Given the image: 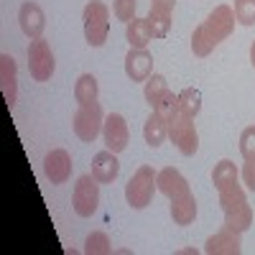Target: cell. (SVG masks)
I'll use <instances>...</instances> for the list:
<instances>
[{
	"instance_id": "obj_9",
	"label": "cell",
	"mask_w": 255,
	"mask_h": 255,
	"mask_svg": "<svg viewBox=\"0 0 255 255\" xmlns=\"http://www.w3.org/2000/svg\"><path fill=\"white\" fill-rule=\"evenodd\" d=\"M102 140L108 145V151L113 153H123L130 140V130H128V123L120 113H110L105 115V125H102Z\"/></svg>"
},
{
	"instance_id": "obj_24",
	"label": "cell",
	"mask_w": 255,
	"mask_h": 255,
	"mask_svg": "<svg viewBox=\"0 0 255 255\" xmlns=\"http://www.w3.org/2000/svg\"><path fill=\"white\" fill-rule=\"evenodd\" d=\"M148 26H151V33L153 38H163L168 36V28H171V13L166 10H158V8H151L148 10Z\"/></svg>"
},
{
	"instance_id": "obj_19",
	"label": "cell",
	"mask_w": 255,
	"mask_h": 255,
	"mask_svg": "<svg viewBox=\"0 0 255 255\" xmlns=\"http://www.w3.org/2000/svg\"><path fill=\"white\" fill-rule=\"evenodd\" d=\"M143 138H145V143L151 145V148L163 145V140L168 138V120H163V118L153 110V115L148 118L145 125H143Z\"/></svg>"
},
{
	"instance_id": "obj_29",
	"label": "cell",
	"mask_w": 255,
	"mask_h": 255,
	"mask_svg": "<svg viewBox=\"0 0 255 255\" xmlns=\"http://www.w3.org/2000/svg\"><path fill=\"white\" fill-rule=\"evenodd\" d=\"M135 3H138V0H115V3H113L115 18L123 20V23H130V20L135 18Z\"/></svg>"
},
{
	"instance_id": "obj_5",
	"label": "cell",
	"mask_w": 255,
	"mask_h": 255,
	"mask_svg": "<svg viewBox=\"0 0 255 255\" xmlns=\"http://www.w3.org/2000/svg\"><path fill=\"white\" fill-rule=\"evenodd\" d=\"M168 138H171V143L179 148L181 156H194L199 151V133L194 123H191V118L176 113L171 120H168Z\"/></svg>"
},
{
	"instance_id": "obj_12",
	"label": "cell",
	"mask_w": 255,
	"mask_h": 255,
	"mask_svg": "<svg viewBox=\"0 0 255 255\" xmlns=\"http://www.w3.org/2000/svg\"><path fill=\"white\" fill-rule=\"evenodd\" d=\"M18 23H20V31L33 41V38H41V33H44L46 15L36 3H23L18 10Z\"/></svg>"
},
{
	"instance_id": "obj_14",
	"label": "cell",
	"mask_w": 255,
	"mask_h": 255,
	"mask_svg": "<svg viewBox=\"0 0 255 255\" xmlns=\"http://www.w3.org/2000/svg\"><path fill=\"white\" fill-rule=\"evenodd\" d=\"M156 186H158L161 194L168 197V199H176V197L189 194V181L181 176V171H176L174 166L161 168L158 176H156Z\"/></svg>"
},
{
	"instance_id": "obj_6",
	"label": "cell",
	"mask_w": 255,
	"mask_h": 255,
	"mask_svg": "<svg viewBox=\"0 0 255 255\" xmlns=\"http://www.w3.org/2000/svg\"><path fill=\"white\" fill-rule=\"evenodd\" d=\"M56 69V59L46 38H33L28 44V72L36 82H49Z\"/></svg>"
},
{
	"instance_id": "obj_20",
	"label": "cell",
	"mask_w": 255,
	"mask_h": 255,
	"mask_svg": "<svg viewBox=\"0 0 255 255\" xmlns=\"http://www.w3.org/2000/svg\"><path fill=\"white\" fill-rule=\"evenodd\" d=\"M97 97H100L97 79L92 74H82L77 79V84H74V100L79 105H92V102H97Z\"/></svg>"
},
{
	"instance_id": "obj_23",
	"label": "cell",
	"mask_w": 255,
	"mask_h": 255,
	"mask_svg": "<svg viewBox=\"0 0 255 255\" xmlns=\"http://www.w3.org/2000/svg\"><path fill=\"white\" fill-rule=\"evenodd\" d=\"M199 110H202V92L194 90V87H186V90L179 95V113L194 120V118L199 115Z\"/></svg>"
},
{
	"instance_id": "obj_3",
	"label": "cell",
	"mask_w": 255,
	"mask_h": 255,
	"mask_svg": "<svg viewBox=\"0 0 255 255\" xmlns=\"http://www.w3.org/2000/svg\"><path fill=\"white\" fill-rule=\"evenodd\" d=\"M82 20H84V38L87 44L100 49L105 41H108V31H110V10L102 0H90L84 5V13H82Z\"/></svg>"
},
{
	"instance_id": "obj_28",
	"label": "cell",
	"mask_w": 255,
	"mask_h": 255,
	"mask_svg": "<svg viewBox=\"0 0 255 255\" xmlns=\"http://www.w3.org/2000/svg\"><path fill=\"white\" fill-rule=\"evenodd\" d=\"M240 153L245 161H255V125H248L240 135Z\"/></svg>"
},
{
	"instance_id": "obj_4",
	"label": "cell",
	"mask_w": 255,
	"mask_h": 255,
	"mask_svg": "<svg viewBox=\"0 0 255 255\" xmlns=\"http://www.w3.org/2000/svg\"><path fill=\"white\" fill-rule=\"evenodd\" d=\"M156 171L151 166H140L138 171L130 176V181L125 184V202L130 204L133 209H145L153 199V191L156 186Z\"/></svg>"
},
{
	"instance_id": "obj_11",
	"label": "cell",
	"mask_w": 255,
	"mask_h": 255,
	"mask_svg": "<svg viewBox=\"0 0 255 255\" xmlns=\"http://www.w3.org/2000/svg\"><path fill=\"white\" fill-rule=\"evenodd\" d=\"M44 174L51 184H67L72 176V158L64 148H54L44 158Z\"/></svg>"
},
{
	"instance_id": "obj_27",
	"label": "cell",
	"mask_w": 255,
	"mask_h": 255,
	"mask_svg": "<svg viewBox=\"0 0 255 255\" xmlns=\"http://www.w3.org/2000/svg\"><path fill=\"white\" fill-rule=\"evenodd\" d=\"M235 18L243 26L255 23V0H235Z\"/></svg>"
},
{
	"instance_id": "obj_2",
	"label": "cell",
	"mask_w": 255,
	"mask_h": 255,
	"mask_svg": "<svg viewBox=\"0 0 255 255\" xmlns=\"http://www.w3.org/2000/svg\"><path fill=\"white\" fill-rule=\"evenodd\" d=\"M220 207L225 212V227L240 232V235L245 230H250V225H253V207L248 204L245 189L238 181L220 189Z\"/></svg>"
},
{
	"instance_id": "obj_13",
	"label": "cell",
	"mask_w": 255,
	"mask_h": 255,
	"mask_svg": "<svg viewBox=\"0 0 255 255\" xmlns=\"http://www.w3.org/2000/svg\"><path fill=\"white\" fill-rule=\"evenodd\" d=\"M125 74L133 82H145L153 74V56L145 49H130L125 54Z\"/></svg>"
},
{
	"instance_id": "obj_10",
	"label": "cell",
	"mask_w": 255,
	"mask_h": 255,
	"mask_svg": "<svg viewBox=\"0 0 255 255\" xmlns=\"http://www.w3.org/2000/svg\"><path fill=\"white\" fill-rule=\"evenodd\" d=\"M243 250V240H240V232L222 227L220 232L209 235L204 243V253L209 255H238Z\"/></svg>"
},
{
	"instance_id": "obj_21",
	"label": "cell",
	"mask_w": 255,
	"mask_h": 255,
	"mask_svg": "<svg viewBox=\"0 0 255 255\" xmlns=\"http://www.w3.org/2000/svg\"><path fill=\"white\" fill-rule=\"evenodd\" d=\"M238 181V166L232 163L230 158H222L217 166H215V171H212V184H215V189H225L230 184H235Z\"/></svg>"
},
{
	"instance_id": "obj_26",
	"label": "cell",
	"mask_w": 255,
	"mask_h": 255,
	"mask_svg": "<svg viewBox=\"0 0 255 255\" xmlns=\"http://www.w3.org/2000/svg\"><path fill=\"white\" fill-rule=\"evenodd\" d=\"M163 120H171L176 113H179V95H174L171 90H168L161 100H158V105H156V108H153Z\"/></svg>"
},
{
	"instance_id": "obj_16",
	"label": "cell",
	"mask_w": 255,
	"mask_h": 255,
	"mask_svg": "<svg viewBox=\"0 0 255 255\" xmlns=\"http://www.w3.org/2000/svg\"><path fill=\"white\" fill-rule=\"evenodd\" d=\"M18 69H15V59L3 54L0 56V87H3V95H5V102L8 108L15 105V95H18Z\"/></svg>"
},
{
	"instance_id": "obj_7",
	"label": "cell",
	"mask_w": 255,
	"mask_h": 255,
	"mask_svg": "<svg viewBox=\"0 0 255 255\" xmlns=\"http://www.w3.org/2000/svg\"><path fill=\"white\" fill-rule=\"evenodd\" d=\"M72 204H74V212L79 217H92L97 212V204H100V181L92 174H84V176L77 179L74 191H72Z\"/></svg>"
},
{
	"instance_id": "obj_22",
	"label": "cell",
	"mask_w": 255,
	"mask_h": 255,
	"mask_svg": "<svg viewBox=\"0 0 255 255\" xmlns=\"http://www.w3.org/2000/svg\"><path fill=\"white\" fill-rule=\"evenodd\" d=\"M166 92H168V82H166V77H163V74H151V77L145 79L143 97H145V102L151 105V108H156L158 100H161Z\"/></svg>"
},
{
	"instance_id": "obj_8",
	"label": "cell",
	"mask_w": 255,
	"mask_h": 255,
	"mask_svg": "<svg viewBox=\"0 0 255 255\" xmlns=\"http://www.w3.org/2000/svg\"><path fill=\"white\" fill-rule=\"evenodd\" d=\"M105 125V113L100 108V102L92 105H79V110L74 113V135L84 143H92Z\"/></svg>"
},
{
	"instance_id": "obj_1",
	"label": "cell",
	"mask_w": 255,
	"mask_h": 255,
	"mask_svg": "<svg viewBox=\"0 0 255 255\" xmlns=\"http://www.w3.org/2000/svg\"><path fill=\"white\" fill-rule=\"evenodd\" d=\"M235 10H232L230 5H217L215 10H212L207 15V20L202 26L194 28V33H191V51H194V56H209L212 51H215V46H220L222 41L235 31Z\"/></svg>"
},
{
	"instance_id": "obj_25",
	"label": "cell",
	"mask_w": 255,
	"mask_h": 255,
	"mask_svg": "<svg viewBox=\"0 0 255 255\" xmlns=\"http://www.w3.org/2000/svg\"><path fill=\"white\" fill-rule=\"evenodd\" d=\"M113 250L110 245V238L105 232H92V235L84 240V253L87 255H108Z\"/></svg>"
},
{
	"instance_id": "obj_32",
	"label": "cell",
	"mask_w": 255,
	"mask_h": 255,
	"mask_svg": "<svg viewBox=\"0 0 255 255\" xmlns=\"http://www.w3.org/2000/svg\"><path fill=\"white\" fill-rule=\"evenodd\" d=\"M250 64L255 67V41H253V46H250Z\"/></svg>"
},
{
	"instance_id": "obj_18",
	"label": "cell",
	"mask_w": 255,
	"mask_h": 255,
	"mask_svg": "<svg viewBox=\"0 0 255 255\" xmlns=\"http://www.w3.org/2000/svg\"><path fill=\"white\" fill-rule=\"evenodd\" d=\"M125 38H128V44H130V49H145L153 41L148 20L145 18H133L130 23L125 26Z\"/></svg>"
},
{
	"instance_id": "obj_31",
	"label": "cell",
	"mask_w": 255,
	"mask_h": 255,
	"mask_svg": "<svg viewBox=\"0 0 255 255\" xmlns=\"http://www.w3.org/2000/svg\"><path fill=\"white\" fill-rule=\"evenodd\" d=\"M176 5V0H151V8H158V10H166V13H171Z\"/></svg>"
},
{
	"instance_id": "obj_15",
	"label": "cell",
	"mask_w": 255,
	"mask_h": 255,
	"mask_svg": "<svg viewBox=\"0 0 255 255\" xmlns=\"http://www.w3.org/2000/svg\"><path fill=\"white\" fill-rule=\"evenodd\" d=\"M120 174V161H118V153L113 151H100L95 158H92V176L100 181V184H113Z\"/></svg>"
},
{
	"instance_id": "obj_30",
	"label": "cell",
	"mask_w": 255,
	"mask_h": 255,
	"mask_svg": "<svg viewBox=\"0 0 255 255\" xmlns=\"http://www.w3.org/2000/svg\"><path fill=\"white\" fill-rule=\"evenodd\" d=\"M243 181L250 191H255V161H245V168H243Z\"/></svg>"
},
{
	"instance_id": "obj_17",
	"label": "cell",
	"mask_w": 255,
	"mask_h": 255,
	"mask_svg": "<svg viewBox=\"0 0 255 255\" xmlns=\"http://www.w3.org/2000/svg\"><path fill=\"white\" fill-rule=\"evenodd\" d=\"M171 217H174V222L176 225H181V227H186V225H191L194 222V217H197V199H194V194H184V197H176V199H171Z\"/></svg>"
}]
</instances>
